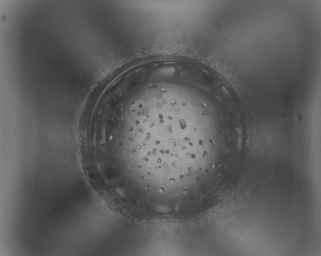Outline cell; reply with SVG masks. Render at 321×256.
Returning a JSON list of instances; mask_svg holds the SVG:
<instances>
[{"instance_id":"cell-1","label":"cell","mask_w":321,"mask_h":256,"mask_svg":"<svg viewBox=\"0 0 321 256\" xmlns=\"http://www.w3.org/2000/svg\"><path fill=\"white\" fill-rule=\"evenodd\" d=\"M195 73L157 68L119 80L106 131L129 164L146 171L184 172L211 162L227 133L225 117L208 97L211 88Z\"/></svg>"}]
</instances>
